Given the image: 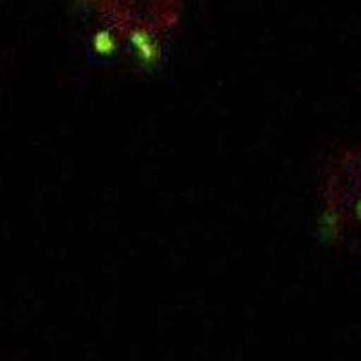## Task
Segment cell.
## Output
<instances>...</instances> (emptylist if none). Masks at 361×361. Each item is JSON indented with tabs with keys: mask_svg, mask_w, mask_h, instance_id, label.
Instances as JSON below:
<instances>
[{
	"mask_svg": "<svg viewBox=\"0 0 361 361\" xmlns=\"http://www.w3.org/2000/svg\"><path fill=\"white\" fill-rule=\"evenodd\" d=\"M82 6L112 38L137 51L156 49L179 24L183 11V0H82Z\"/></svg>",
	"mask_w": 361,
	"mask_h": 361,
	"instance_id": "obj_1",
	"label": "cell"
}]
</instances>
